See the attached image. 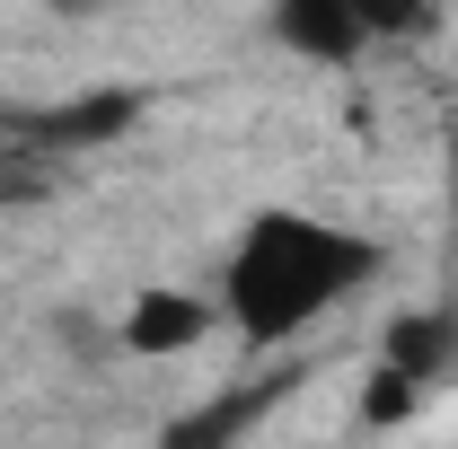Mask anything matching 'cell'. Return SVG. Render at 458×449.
Returning a JSON list of instances; mask_svg holds the SVG:
<instances>
[{
    "instance_id": "cell-8",
    "label": "cell",
    "mask_w": 458,
    "mask_h": 449,
    "mask_svg": "<svg viewBox=\"0 0 458 449\" xmlns=\"http://www.w3.org/2000/svg\"><path fill=\"white\" fill-rule=\"evenodd\" d=\"M361 9V36L379 45V36H423L432 27V0H352Z\"/></svg>"
},
{
    "instance_id": "cell-7",
    "label": "cell",
    "mask_w": 458,
    "mask_h": 449,
    "mask_svg": "<svg viewBox=\"0 0 458 449\" xmlns=\"http://www.w3.org/2000/svg\"><path fill=\"white\" fill-rule=\"evenodd\" d=\"M423 379H405L397 361H379V370H370V379H361V423H370V432H397V423H414V405H423Z\"/></svg>"
},
{
    "instance_id": "cell-6",
    "label": "cell",
    "mask_w": 458,
    "mask_h": 449,
    "mask_svg": "<svg viewBox=\"0 0 458 449\" xmlns=\"http://www.w3.org/2000/svg\"><path fill=\"white\" fill-rule=\"evenodd\" d=\"M265 396H274V388H221L212 405H194V414H176L168 432H159V449H238L247 432H256V414H265Z\"/></svg>"
},
{
    "instance_id": "cell-5",
    "label": "cell",
    "mask_w": 458,
    "mask_h": 449,
    "mask_svg": "<svg viewBox=\"0 0 458 449\" xmlns=\"http://www.w3.org/2000/svg\"><path fill=\"white\" fill-rule=\"evenodd\" d=\"M379 361H397L405 379L441 388V379L458 370V318H450V309H405V318H388V335H379Z\"/></svg>"
},
{
    "instance_id": "cell-2",
    "label": "cell",
    "mask_w": 458,
    "mask_h": 449,
    "mask_svg": "<svg viewBox=\"0 0 458 449\" xmlns=\"http://www.w3.org/2000/svg\"><path fill=\"white\" fill-rule=\"evenodd\" d=\"M141 114H150L141 89H80V97H62V106L18 114V141H36V150H106Z\"/></svg>"
},
{
    "instance_id": "cell-3",
    "label": "cell",
    "mask_w": 458,
    "mask_h": 449,
    "mask_svg": "<svg viewBox=\"0 0 458 449\" xmlns=\"http://www.w3.org/2000/svg\"><path fill=\"white\" fill-rule=\"evenodd\" d=\"M221 326V309L212 300H194V291H141L132 309H123V326H114V343L123 352H194V343Z\"/></svg>"
},
{
    "instance_id": "cell-4",
    "label": "cell",
    "mask_w": 458,
    "mask_h": 449,
    "mask_svg": "<svg viewBox=\"0 0 458 449\" xmlns=\"http://www.w3.org/2000/svg\"><path fill=\"white\" fill-rule=\"evenodd\" d=\"M274 36H283L300 62H327V71H344V62L370 45L352 0H274Z\"/></svg>"
},
{
    "instance_id": "cell-1",
    "label": "cell",
    "mask_w": 458,
    "mask_h": 449,
    "mask_svg": "<svg viewBox=\"0 0 458 449\" xmlns=\"http://www.w3.org/2000/svg\"><path fill=\"white\" fill-rule=\"evenodd\" d=\"M379 265H388L379 238L274 203V212H256V221L238 229V247H229V265H221V318L247 343H291L300 326H318L335 300H352Z\"/></svg>"
},
{
    "instance_id": "cell-9",
    "label": "cell",
    "mask_w": 458,
    "mask_h": 449,
    "mask_svg": "<svg viewBox=\"0 0 458 449\" xmlns=\"http://www.w3.org/2000/svg\"><path fill=\"white\" fill-rule=\"evenodd\" d=\"M54 18H89V9H114V0H45Z\"/></svg>"
}]
</instances>
